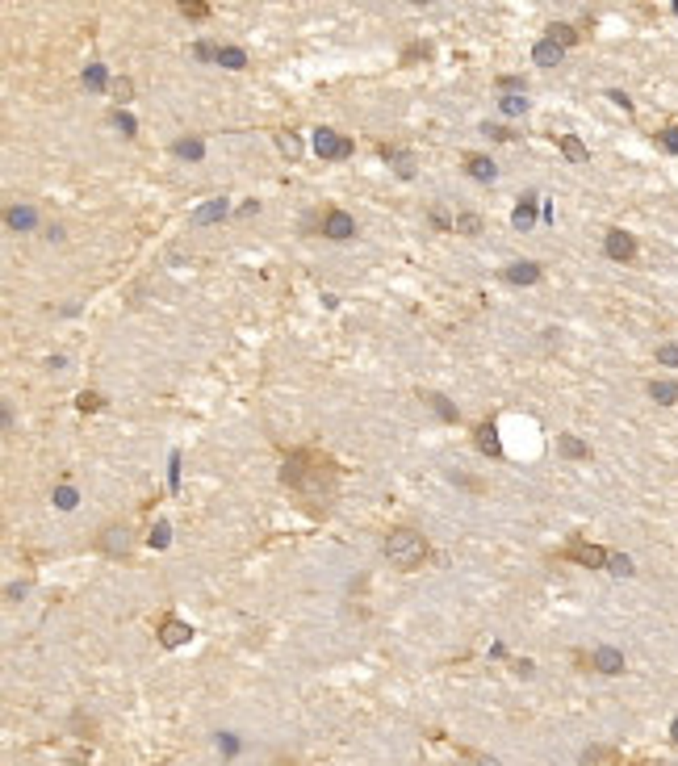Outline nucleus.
Listing matches in <instances>:
<instances>
[{"label": "nucleus", "mask_w": 678, "mask_h": 766, "mask_svg": "<svg viewBox=\"0 0 678 766\" xmlns=\"http://www.w3.org/2000/svg\"><path fill=\"white\" fill-rule=\"evenodd\" d=\"M176 155H181V159H201L205 147H201L197 138H181V142H176Z\"/></svg>", "instance_id": "obj_23"}, {"label": "nucleus", "mask_w": 678, "mask_h": 766, "mask_svg": "<svg viewBox=\"0 0 678 766\" xmlns=\"http://www.w3.org/2000/svg\"><path fill=\"white\" fill-rule=\"evenodd\" d=\"M557 444H561V452H565V456H574V461H587V456H590V449L582 444V440H578V436H561Z\"/></svg>", "instance_id": "obj_18"}, {"label": "nucleus", "mask_w": 678, "mask_h": 766, "mask_svg": "<svg viewBox=\"0 0 678 766\" xmlns=\"http://www.w3.org/2000/svg\"><path fill=\"white\" fill-rule=\"evenodd\" d=\"M427 402L436 406V415H440V419H448V423H456V406H452L448 398H444V394H431Z\"/></svg>", "instance_id": "obj_25"}, {"label": "nucleus", "mask_w": 678, "mask_h": 766, "mask_svg": "<svg viewBox=\"0 0 678 766\" xmlns=\"http://www.w3.org/2000/svg\"><path fill=\"white\" fill-rule=\"evenodd\" d=\"M456 230H461V235H478V230H482V218H478V214H461V218H456Z\"/></svg>", "instance_id": "obj_27"}, {"label": "nucleus", "mask_w": 678, "mask_h": 766, "mask_svg": "<svg viewBox=\"0 0 678 766\" xmlns=\"http://www.w3.org/2000/svg\"><path fill=\"white\" fill-rule=\"evenodd\" d=\"M431 223L440 226V230H452V226H456V223H448V214H444V210H431Z\"/></svg>", "instance_id": "obj_38"}, {"label": "nucleus", "mask_w": 678, "mask_h": 766, "mask_svg": "<svg viewBox=\"0 0 678 766\" xmlns=\"http://www.w3.org/2000/svg\"><path fill=\"white\" fill-rule=\"evenodd\" d=\"M657 361L670 364V368H678V344H666V348H657Z\"/></svg>", "instance_id": "obj_32"}, {"label": "nucleus", "mask_w": 678, "mask_h": 766, "mask_svg": "<svg viewBox=\"0 0 678 766\" xmlns=\"http://www.w3.org/2000/svg\"><path fill=\"white\" fill-rule=\"evenodd\" d=\"M511 285H536L541 281V264H532V260H519V264H511V269L502 272Z\"/></svg>", "instance_id": "obj_8"}, {"label": "nucleus", "mask_w": 678, "mask_h": 766, "mask_svg": "<svg viewBox=\"0 0 678 766\" xmlns=\"http://www.w3.org/2000/svg\"><path fill=\"white\" fill-rule=\"evenodd\" d=\"M594 666H599L603 675H620V670H624V653H616V649L603 645V649H594Z\"/></svg>", "instance_id": "obj_12"}, {"label": "nucleus", "mask_w": 678, "mask_h": 766, "mask_svg": "<svg viewBox=\"0 0 678 766\" xmlns=\"http://www.w3.org/2000/svg\"><path fill=\"white\" fill-rule=\"evenodd\" d=\"M315 151L322 155V159H352L356 155V142L352 138H339L335 130H315Z\"/></svg>", "instance_id": "obj_2"}, {"label": "nucleus", "mask_w": 678, "mask_h": 766, "mask_svg": "<svg viewBox=\"0 0 678 766\" xmlns=\"http://www.w3.org/2000/svg\"><path fill=\"white\" fill-rule=\"evenodd\" d=\"M226 197H214V201H205V205H197L193 210V226H210V223H222L226 218Z\"/></svg>", "instance_id": "obj_6"}, {"label": "nucleus", "mask_w": 678, "mask_h": 766, "mask_svg": "<svg viewBox=\"0 0 678 766\" xmlns=\"http://www.w3.org/2000/svg\"><path fill=\"white\" fill-rule=\"evenodd\" d=\"M607 570H611L616 578H628V574H633V557H624V553H611V557H607Z\"/></svg>", "instance_id": "obj_22"}, {"label": "nucleus", "mask_w": 678, "mask_h": 766, "mask_svg": "<svg viewBox=\"0 0 678 766\" xmlns=\"http://www.w3.org/2000/svg\"><path fill=\"white\" fill-rule=\"evenodd\" d=\"M607 96H611V101H616V105H620V109H633V101H628V96H624V92H607Z\"/></svg>", "instance_id": "obj_40"}, {"label": "nucleus", "mask_w": 678, "mask_h": 766, "mask_svg": "<svg viewBox=\"0 0 678 766\" xmlns=\"http://www.w3.org/2000/svg\"><path fill=\"white\" fill-rule=\"evenodd\" d=\"M188 636H193V629H188L184 620H164V629H159V641H164L168 649H181Z\"/></svg>", "instance_id": "obj_7"}, {"label": "nucleus", "mask_w": 678, "mask_h": 766, "mask_svg": "<svg viewBox=\"0 0 678 766\" xmlns=\"http://www.w3.org/2000/svg\"><path fill=\"white\" fill-rule=\"evenodd\" d=\"M662 147H666V151H674V155H678V126H670V130H662Z\"/></svg>", "instance_id": "obj_36"}, {"label": "nucleus", "mask_w": 678, "mask_h": 766, "mask_svg": "<svg viewBox=\"0 0 678 766\" xmlns=\"http://www.w3.org/2000/svg\"><path fill=\"white\" fill-rule=\"evenodd\" d=\"M113 92H118V101L126 105V101H130V92H135V84H130V80L122 76V80H113Z\"/></svg>", "instance_id": "obj_34"}, {"label": "nucleus", "mask_w": 678, "mask_h": 766, "mask_svg": "<svg viewBox=\"0 0 678 766\" xmlns=\"http://www.w3.org/2000/svg\"><path fill=\"white\" fill-rule=\"evenodd\" d=\"M218 63H222V67H230V72H239V67H247V55H243L239 46H222Z\"/></svg>", "instance_id": "obj_20"}, {"label": "nucleus", "mask_w": 678, "mask_h": 766, "mask_svg": "<svg viewBox=\"0 0 678 766\" xmlns=\"http://www.w3.org/2000/svg\"><path fill=\"white\" fill-rule=\"evenodd\" d=\"M603 252L616 260V264H628L636 256V243H633V235L628 230H607V239H603Z\"/></svg>", "instance_id": "obj_3"}, {"label": "nucleus", "mask_w": 678, "mask_h": 766, "mask_svg": "<svg viewBox=\"0 0 678 766\" xmlns=\"http://www.w3.org/2000/svg\"><path fill=\"white\" fill-rule=\"evenodd\" d=\"M565 557H574V561H582V565H607V548H599V544H582V541H574L570 548H565Z\"/></svg>", "instance_id": "obj_5"}, {"label": "nucleus", "mask_w": 678, "mask_h": 766, "mask_svg": "<svg viewBox=\"0 0 678 766\" xmlns=\"http://www.w3.org/2000/svg\"><path fill=\"white\" fill-rule=\"evenodd\" d=\"M478 449L486 452V456H502V444H498V427H495V423H482V427H478Z\"/></svg>", "instance_id": "obj_13"}, {"label": "nucleus", "mask_w": 678, "mask_h": 766, "mask_svg": "<svg viewBox=\"0 0 678 766\" xmlns=\"http://www.w3.org/2000/svg\"><path fill=\"white\" fill-rule=\"evenodd\" d=\"M548 38H553L557 46H574V43H578V30H574V26H561V21H557V26H548Z\"/></svg>", "instance_id": "obj_19"}, {"label": "nucleus", "mask_w": 678, "mask_h": 766, "mask_svg": "<svg viewBox=\"0 0 678 766\" xmlns=\"http://www.w3.org/2000/svg\"><path fill=\"white\" fill-rule=\"evenodd\" d=\"M113 126H118L122 135H135V118H130V113H122V109L113 113Z\"/></svg>", "instance_id": "obj_33"}, {"label": "nucleus", "mask_w": 678, "mask_h": 766, "mask_svg": "<svg viewBox=\"0 0 678 766\" xmlns=\"http://www.w3.org/2000/svg\"><path fill=\"white\" fill-rule=\"evenodd\" d=\"M80 406H84V410H96V406H101V394H80Z\"/></svg>", "instance_id": "obj_39"}, {"label": "nucleus", "mask_w": 678, "mask_h": 766, "mask_svg": "<svg viewBox=\"0 0 678 766\" xmlns=\"http://www.w3.org/2000/svg\"><path fill=\"white\" fill-rule=\"evenodd\" d=\"M498 109H502L507 118H515V113H524V109H528V96H524V92H507V96L498 101Z\"/></svg>", "instance_id": "obj_17"}, {"label": "nucleus", "mask_w": 678, "mask_h": 766, "mask_svg": "<svg viewBox=\"0 0 678 766\" xmlns=\"http://www.w3.org/2000/svg\"><path fill=\"white\" fill-rule=\"evenodd\" d=\"M561 55H565V46H557L553 38H541V43L532 46V59H536L541 67H557V63H561Z\"/></svg>", "instance_id": "obj_9"}, {"label": "nucleus", "mask_w": 678, "mask_h": 766, "mask_svg": "<svg viewBox=\"0 0 678 766\" xmlns=\"http://www.w3.org/2000/svg\"><path fill=\"white\" fill-rule=\"evenodd\" d=\"M126 544H130L126 528H109V536H105V548H109V553H126Z\"/></svg>", "instance_id": "obj_24"}, {"label": "nucleus", "mask_w": 678, "mask_h": 766, "mask_svg": "<svg viewBox=\"0 0 678 766\" xmlns=\"http://www.w3.org/2000/svg\"><path fill=\"white\" fill-rule=\"evenodd\" d=\"M611 758H616V754H611V750H599V745L582 754V762H587V766H594V762H611Z\"/></svg>", "instance_id": "obj_29"}, {"label": "nucleus", "mask_w": 678, "mask_h": 766, "mask_svg": "<svg viewBox=\"0 0 678 766\" xmlns=\"http://www.w3.org/2000/svg\"><path fill=\"white\" fill-rule=\"evenodd\" d=\"M168 532H172L168 524H155V532H151V544H155V548H164V544H168Z\"/></svg>", "instance_id": "obj_35"}, {"label": "nucleus", "mask_w": 678, "mask_h": 766, "mask_svg": "<svg viewBox=\"0 0 678 766\" xmlns=\"http://www.w3.org/2000/svg\"><path fill=\"white\" fill-rule=\"evenodd\" d=\"M276 147H281L289 159H298V155H302V138L293 135V130H281V135H276Z\"/></svg>", "instance_id": "obj_21"}, {"label": "nucleus", "mask_w": 678, "mask_h": 766, "mask_svg": "<svg viewBox=\"0 0 678 766\" xmlns=\"http://www.w3.org/2000/svg\"><path fill=\"white\" fill-rule=\"evenodd\" d=\"M670 737H674V741H678V721H674V728H670Z\"/></svg>", "instance_id": "obj_41"}, {"label": "nucleus", "mask_w": 678, "mask_h": 766, "mask_svg": "<svg viewBox=\"0 0 678 766\" xmlns=\"http://www.w3.org/2000/svg\"><path fill=\"white\" fill-rule=\"evenodd\" d=\"M511 223H515V230H532V223H536V193H528V197L515 205Z\"/></svg>", "instance_id": "obj_11"}, {"label": "nucleus", "mask_w": 678, "mask_h": 766, "mask_svg": "<svg viewBox=\"0 0 678 766\" xmlns=\"http://www.w3.org/2000/svg\"><path fill=\"white\" fill-rule=\"evenodd\" d=\"M55 502H59L63 511H72V507H76V490H72V486H59V490H55Z\"/></svg>", "instance_id": "obj_28"}, {"label": "nucleus", "mask_w": 678, "mask_h": 766, "mask_svg": "<svg viewBox=\"0 0 678 766\" xmlns=\"http://www.w3.org/2000/svg\"><path fill=\"white\" fill-rule=\"evenodd\" d=\"M105 80H109V76H105L101 63H89V67H84V84H89V89H105Z\"/></svg>", "instance_id": "obj_26"}, {"label": "nucleus", "mask_w": 678, "mask_h": 766, "mask_svg": "<svg viewBox=\"0 0 678 766\" xmlns=\"http://www.w3.org/2000/svg\"><path fill=\"white\" fill-rule=\"evenodd\" d=\"M181 13H184V17H205V13H210V4H201V0H184Z\"/></svg>", "instance_id": "obj_31"}, {"label": "nucleus", "mask_w": 678, "mask_h": 766, "mask_svg": "<svg viewBox=\"0 0 678 766\" xmlns=\"http://www.w3.org/2000/svg\"><path fill=\"white\" fill-rule=\"evenodd\" d=\"M4 223L13 226V230H30V226L38 223V214H34L30 205H13V210L4 214Z\"/></svg>", "instance_id": "obj_15"}, {"label": "nucleus", "mask_w": 678, "mask_h": 766, "mask_svg": "<svg viewBox=\"0 0 678 766\" xmlns=\"http://www.w3.org/2000/svg\"><path fill=\"white\" fill-rule=\"evenodd\" d=\"M222 46H210V43H197V59H218Z\"/></svg>", "instance_id": "obj_37"}, {"label": "nucleus", "mask_w": 678, "mask_h": 766, "mask_svg": "<svg viewBox=\"0 0 678 766\" xmlns=\"http://www.w3.org/2000/svg\"><path fill=\"white\" fill-rule=\"evenodd\" d=\"M498 89H502V92H528V84H524V76H502V80H498Z\"/></svg>", "instance_id": "obj_30"}, {"label": "nucleus", "mask_w": 678, "mask_h": 766, "mask_svg": "<svg viewBox=\"0 0 678 766\" xmlns=\"http://www.w3.org/2000/svg\"><path fill=\"white\" fill-rule=\"evenodd\" d=\"M385 557L398 565V570H414L423 557H427V544L419 532H410V528H398V532H390V541H385Z\"/></svg>", "instance_id": "obj_1"}, {"label": "nucleus", "mask_w": 678, "mask_h": 766, "mask_svg": "<svg viewBox=\"0 0 678 766\" xmlns=\"http://www.w3.org/2000/svg\"><path fill=\"white\" fill-rule=\"evenodd\" d=\"M561 155L570 164H590V151L582 147V138H574V135H561Z\"/></svg>", "instance_id": "obj_14"}, {"label": "nucleus", "mask_w": 678, "mask_h": 766, "mask_svg": "<svg viewBox=\"0 0 678 766\" xmlns=\"http://www.w3.org/2000/svg\"><path fill=\"white\" fill-rule=\"evenodd\" d=\"M465 172H469L473 181H495L498 176V168H495L490 155H469V159H465Z\"/></svg>", "instance_id": "obj_10"}, {"label": "nucleus", "mask_w": 678, "mask_h": 766, "mask_svg": "<svg viewBox=\"0 0 678 766\" xmlns=\"http://www.w3.org/2000/svg\"><path fill=\"white\" fill-rule=\"evenodd\" d=\"M322 235H327V239H352V235H356V223H352V214H344V210H331V214L322 218Z\"/></svg>", "instance_id": "obj_4"}, {"label": "nucleus", "mask_w": 678, "mask_h": 766, "mask_svg": "<svg viewBox=\"0 0 678 766\" xmlns=\"http://www.w3.org/2000/svg\"><path fill=\"white\" fill-rule=\"evenodd\" d=\"M649 398L662 402V406H670V402H678V385L674 381H653V385H649Z\"/></svg>", "instance_id": "obj_16"}]
</instances>
